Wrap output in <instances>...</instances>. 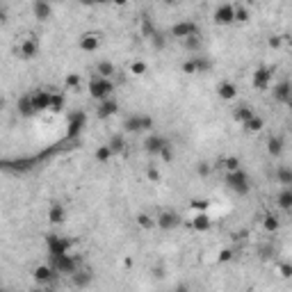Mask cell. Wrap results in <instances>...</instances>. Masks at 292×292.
Returning <instances> with one entry per match:
<instances>
[{
    "label": "cell",
    "mask_w": 292,
    "mask_h": 292,
    "mask_svg": "<svg viewBox=\"0 0 292 292\" xmlns=\"http://www.w3.org/2000/svg\"><path fill=\"white\" fill-rule=\"evenodd\" d=\"M210 226H212V219H210L206 212H197V215H194V219H192V228H194V231H199V233L210 231Z\"/></svg>",
    "instance_id": "cell-24"
},
{
    "label": "cell",
    "mask_w": 292,
    "mask_h": 292,
    "mask_svg": "<svg viewBox=\"0 0 292 292\" xmlns=\"http://www.w3.org/2000/svg\"><path fill=\"white\" fill-rule=\"evenodd\" d=\"M226 187L231 192H235L238 197H247L251 192V178L245 169H238V171L226 173Z\"/></svg>",
    "instance_id": "cell-1"
},
{
    "label": "cell",
    "mask_w": 292,
    "mask_h": 292,
    "mask_svg": "<svg viewBox=\"0 0 292 292\" xmlns=\"http://www.w3.org/2000/svg\"><path fill=\"white\" fill-rule=\"evenodd\" d=\"M91 281H94V272H91V269H78L76 274L71 276L73 288H78V290H83V288L91 286Z\"/></svg>",
    "instance_id": "cell-12"
},
{
    "label": "cell",
    "mask_w": 292,
    "mask_h": 292,
    "mask_svg": "<svg viewBox=\"0 0 292 292\" xmlns=\"http://www.w3.org/2000/svg\"><path fill=\"white\" fill-rule=\"evenodd\" d=\"M267 153L272 155V158H279V155L283 153V139H281L279 135H272V137L267 139Z\"/></svg>",
    "instance_id": "cell-27"
},
{
    "label": "cell",
    "mask_w": 292,
    "mask_h": 292,
    "mask_svg": "<svg viewBox=\"0 0 292 292\" xmlns=\"http://www.w3.org/2000/svg\"><path fill=\"white\" fill-rule=\"evenodd\" d=\"M269 46H272V48H279L281 46V39H279V37H269Z\"/></svg>",
    "instance_id": "cell-50"
},
{
    "label": "cell",
    "mask_w": 292,
    "mask_h": 292,
    "mask_svg": "<svg viewBox=\"0 0 292 292\" xmlns=\"http://www.w3.org/2000/svg\"><path fill=\"white\" fill-rule=\"evenodd\" d=\"M137 224H139L142 228H151V226H155L153 217H149V215H139V217H137Z\"/></svg>",
    "instance_id": "cell-44"
},
{
    "label": "cell",
    "mask_w": 292,
    "mask_h": 292,
    "mask_svg": "<svg viewBox=\"0 0 292 292\" xmlns=\"http://www.w3.org/2000/svg\"><path fill=\"white\" fill-rule=\"evenodd\" d=\"M139 25H142V35L146 37V39H151V37H153L155 32H158V30H155V25H153V21H151L149 16H144V18H142V23H139Z\"/></svg>",
    "instance_id": "cell-35"
},
{
    "label": "cell",
    "mask_w": 292,
    "mask_h": 292,
    "mask_svg": "<svg viewBox=\"0 0 292 292\" xmlns=\"http://www.w3.org/2000/svg\"><path fill=\"white\" fill-rule=\"evenodd\" d=\"M96 160H98V162H110V160H112V149H110V146H108V144H103V146H98V149H96Z\"/></svg>",
    "instance_id": "cell-34"
},
{
    "label": "cell",
    "mask_w": 292,
    "mask_h": 292,
    "mask_svg": "<svg viewBox=\"0 0 292 292\" xmlns=\"http://www.w3.org/2000/svg\"><path fill=\"white\" fill-rule=\"evenodd\" d=\"M272 94H274V101L288 103V98L292 96V83H290V80H281V83H276Z\"/></svg>",
    "instance_id": "cell-15"
},
{
    "label": "cell",
    "mask_w": 292,
    "mask_h": 292,
    "mask_svg": "<svg viewBox=\"0 0 292 292\" xmlns=\"http://www.w3.org/2000/svg\"><path fill=\"white\" fill-rule=\"evenodd\" d=\"M112 91H114L112 80H105L101 76H94L89 80V94L96 101H108L110 96H112Z\"/></svg>",
    "instance_id": "cell-2"
},
{
    "label": "cell",
    "mask_w": 292,
    "mask_h": 292,
    "mask_svg": "<svg viewBox=\"0 0 292 292\" xmlns=\"http://www.w3.org/2000/svg\"><path fill=\"white\" fill-rule=\"evenodd\" d=\"M173 292H190V290H187V286H178V288H176V290H173Z\"/></svg>",
    "instance_id": "cell-51"
},
{
    "label": "cell",
    "mask_w": 292,
    "mask_h": 292,
    "mask_svg": "<svg viewBox=\"0 0 292 292\" xmlns=\"http://www.w3.org/2000/svg\"><path fill=\"white\" fill-rule=\"evenodd\" d=\"M66 87H69V89H78V87H80V76H76V73L66 76Z\"/></svg>",
    "instance_id": "cell-43"
},
{
    "label": "cell",
    "mask_w": 292,
    "mask_h": 292,
    "mask_svg": "<svg viewBox=\"0 0 292 292\" xmlns=\"http://www.w3.org/2000/svg\"><path fill=\"white\" fill-rule=\"evenodd\" d=\"M253 117H256V112H253V110H251L249 105H238V108L233 110V119L240 121L242 125H245L249 119H253Z\"/></svg>",
    "instance_id": "cell-25"
},
{
    "label": "cell",
    "mask_w": 292,
    "mask_h": 292,
    "mask_svg": "<svg viewBox=\"0 0 292 292\" xmlns=\"http://www.w3.org/2000/svg\"><path fill=\"white\" fill-rule=\"evenodd\" d=\"M48 265L57 272V274H69L73 276L78 272V258L73 256H48Z\"/></svg>",
    "instance_id": "cell-3"
},
{
    "label": "cell",
    "mask_w": 292,
    "mask_h": 292,
    "mask_svg": "<svg viewBox=\"0 0 292 292\" xmlns=\"http://www.w3.org/2000/svg\"><path fill=\"white\" fill-rule=\"evenodd\" d=\"M217 94H219L221 101H235L238 98V84L226 80V83H219L217 84Z\"/></svg>",
    "instance_id": "cell-14"
},
{
    "label": "cell",
    "mask_w": 292,
    "mask_h": 292,
    "mask_svg": "<svg viewBox=\"0 0 292 292\" xmlns=\"http://www.w3.org/2000/svg\"><path fill=\"white\" fill-rule=\"evenodd\" d=\"M18 114L21 117H32V114H37V110H35V103H32V96L30 94H25V96H21L18 98Z\"/></svg>",
    "instance_id": "cell-22"
},
{
    "label": "cell",
    "mask_w": 292,
    "mask_h": 292,
    "mask_svg": "<svg viewBox=\"0 0 292 292\" xmlns=\"http://www.w3.org/2000/svg\"><path fill=\"white\" fill-rule=\"evenodd\" d=\"M281 279H292V262H279V267H276Z\"/></svg>",
    "instance_id": "cell-38"
},
{
    "label": "cell",
    "mask_w": 292,
    "mask_h": 292,
    "mask_svg": "<svg viewBox=\"0 0 292 292\" xmlns=\"http://www.w3.org/2000/svg\"><path fill=\"white\" fill-rule=\"evenodd\" d=\"M155 224H158L162 231H173L176 226H180V217L176 215V212H171V210H165V212H160V215H158Z\"/></svg>",
    "instance_id": "cell-10"
},
{
    "label": "cell",
    "mask_w": 292,
    "mask_h": 292,
    "mask_svg": "<svg viewBox=\"0 0 292 292\" xmlns=\"http://www.w3.org/2000/svg\"><path fill=\"white\" fill-rule=\"evenodd\" d=\"M262 128H265V119H262V117H258V114L253 117V119H249L245 124V130L247 132H260Z\"/></svg>",
    "instance_id": "cell-32"
},
{
    "label": "cell",
    "mask_w": 292,
    "mask_h": 292,
    "mask_svg": "<svg viewBox=\"0 0 292 292\" xmlns=\"http://www.w3.org/2000/svg\"><path fill=\"white\" fill-rule=\"evenodd\" d=\"M125 130L128 132H142V130H151L153 128V119L146 114H132L125 119Z\"/></svg>",
    "instance_id": "cell-6"
},
{
    "label": "cell",
    "mask_w": 292,
    "mask_h": 292,
    "mask_svg": "<svg viewBox=\"0 0 292 292\" xmlns=\"http://www.w3.org/2000/svg\"><path fill=\"white\" fill-rule=\"evenodd\" d=\"M64 219H66V208L60 201H53L50 208H48V221L50 224H62Z\"/></svg>",
    "instance_id": "cell-19"
},
{
    "label": "cell",
    "mask_w": 292,
    "mask_h": 292,
    "mask_svg": "<svg viewBox=\"0 0 292 292\" xmlns=\"http://www.w3.org/2000/svg\"><path fill=\"white\" fill-rule=\"evenodd\" d=\"M32 276H35L37 283H50V281L57 279V272H55V269L46 262V265H37L35 272H32Z\"/></svg>",
    "instance_id": "cell-11"
},
{
    "label": "cell",
    "mask_w": 292,
    "mask_h": 292,
    "mask_svg": "<svg viewBox=\"0 0 292 292\" xmlns=\"http://www.w3.org/2000/svg\"><path fill=\"white\" fill-rule=\"evenodd\" d=\"M276 180L283 187H292V167H279L276 169Z\"/></svg>",
    "instance_id": "cell-28"
},
{
    "label": "cell",
    "mask_w": 292,
    "mask_h": 292,
    "mask_svg": "<svg viewBox=\"0 0 292 292\" xmlns=\"http://www.w3.org/2000/svg\"><path fill=\"white\" fill-rule=\"evenodd\" d=\"M117 112H119V103L114 101V98H108V101H101L98 110H96V117H98V119H110V117Z\"/></svg>",
    "instance_id": "cell-16"
},
{
    "label": "cell",
    "mask_w": 292,
    "mask_h": 292,
    "mask_svg": "<svg viewBox=\"0 0 292 292\" xmlns=\"http://www.w3.org/2000/svg\"><path fill=\"white\" fill-rule=\"evenodd\" d=\"M108 146L112 149L114 155H117V153H124V151H125V139H124V135H112V137H110V142H108Z\"/></svg>",
    "instance_id": "cell-30"
},
{
    "label": "cell",
    "mask_w": 292,
    "mask_h": 292,
    "mask_svg": "<svg viewBox=\"0 0 292 292\" xmlns=\"http://www.w3.org/2000/svg\"><path fill=\"white\" fill-rule=\"evenodd\" d=\"M84 124H87V117H84L83 112L71 114V121H69V137H76L78 132L84 128Z\"/></svg>",
    "instance_id": "cell-21"
},
{
    "label": "cell",
    "mask_w": 292,
    "mask_h": 292,
    "mask_svg": "<svg viewBox=\"0 0 292 292\" xmlns=\"http://www.w3.org/2000/svg\"><path fill=\"white\" fill-rule=\"evenodd\" d=\"M35 292H55V290H35Z\"/></svg>",
    "instance_id": "cell-53"
},
{
    "label": "cell",
    "mask_w": 292,
    "mask_h": 292,
    "mask_svg": "<svg viewBox=\"0 0 292 292\" xmlns=\"http://www.w3.org/2000/svg\"><path fill=\"white\" fill-rule=\"evenodd\" d=\"M98 46H101V37L96 35V32H84L80 37V48H83L84 53H94V50H98Z\"/></svg>",
    "instance_id": "cell-13"
},
{
    "label": "cell",
    "mask_w": 292,
    "mask_h": 292,
    "mask_svg": "<svg viewBox=\"0 0 292 292\" xmlns=\"http://www.w3.org/2000/svg\"><path fill=\"white\" fill-rule=\"evenodd\" d=\"M197 171L201 173V176H208V173H210V165H208V162H199Z\"/></svg>",
    "instance_id": "cell-49"
},
{
    "label": "cell",
    "mask_w": 292,
    "mask_h": 292,
    "mask_svg": "<svg viewBox=\"0 0 292 292\" xmlns=\"http://www.w3.org/2000/svg\"><path fill=\"white\" fill-rule=\"evenodd\" d=\"M279 226H281V221H279V217L276 215H265L262 217V228L267 233H276L279 231Z\"/></svg>",
    "instance_id": "cell-31"
},
{
    "label": "cell",
    "mask_w": 292,
    "mask_h": 292,
    "mask_svg": "<svg viewBox=\"0 0 292 292\" xmlns=\"http://www.w3.org/2000/svg\"><path fill=\"white\" fill-rule=\"evenodd\" d=\"M194 35H201L199 32V25L194 23V21H178V23L171 25V37H176V39H187V37H194Z\"/></svg>",
    "instance_id": "cell-7"
},
{
    "label": "cell",
    "mask_w": 292,
    "mask_h": 292,
    "mask_svg": "<svg viewBox=\"0 0 292 292\" xmlns=\"http://www.w3.org/2000/svg\"><path fill=\"white\" fill-rule=\"evenodd\" d=\"M235 21H240V23H247V21H249V9H247L242 2L235 5Z\"/></svg>",
    "instance_id": "cell-37"
},
{
    "label": "cell",
    "mask_w": 292,
    "mask_h": 292,
    "mask_svg": "<svg viewBox=\"0 0 292 292\" xmlns=\"http://www.w3.org/2000/svg\"><path fill=\"white\" fill-rule=\"evenodd\" d=\"M286 105H288V108L292 110V96H290V98H288V103H286Z\"/></svg>",
    "instance_id": "cell-52"
},
{
    "label": "cell",
    "mask_w": 292,
    "mask_h": 292,
    "mask_svg": "<svg viewBox=\"0 0 292 292\" xmlns=\"http://www.w3.org/2000/svg\"><path fill=\"white\" fill-rule=\"evenodd\" d=\"M50 110H53V112L64 110V96H62V94H53V98H50Z\"/></svg>",
    "instance_id": "cell-39"
},
{
    "label": "cell",
    "mask_w": 292,
    "mask_h": 292,
    "mask_svg": "<svg viewBox=\"0 0 292 292\" xmlns=\"http://www.w3.org/2000/svg\"><path fill=\"white\" fill-rule=\"evenodd\" d=\"M212 21L217 25H231L235 23V5H219L212 14Z\"/></svg>",
    "instance_id": "cell-8"
},
{
    "label": "cell",
    "mask_w": 292,
    "mask_h": 292,
    "mask_svg": "<svg viewBox=\"0 0 292 292\" xmlns=\"http://www.w3.org/2000/svg\"><path fill=\"white\" fill-rule=\"evenodd\" d=\"M180 69H183V73H187V76H194V73H197V62H194V57L185 60Z\"/></svg>",
    "instance_id": "cell-41"
},
{
    "label": "cell",
    "mask_w": 292,
    "mask_h": 292,
    "mask_svg": "<svg viewBox=\"0 0 292 292\" xmlns=\"http://www.w3.org/2000/svg\"><path fill=\"white\" fill-rule=\"evenodd\" d=\"M146 178H149L151 183H158V180H160V173H158V169H153V167L146 169Z\"/></svg>",
    "instance_id": "cell-46"
},
{
    "label": "cell",
    "mask_w": 292,
    "mask_h": 292,
    "mask_svg": "<svg viewBox=\"0 0 292 292\" xmlns=\"http://www.w3.org/2000/svg\"><path fill=\"white\" fill-rule=\"evenodd\" d=\"M46 247L50 256H66L71 249V242L62 235H46Z\"/></svg>",
    "instance_id": "cell-4"
},
{
    "label": "cell",
    "mask_w": 292,
    "mask_h": 292,
    "mask_svg": "<svg viewBox=\"0 0 292 292\" xmlns=\"http://www.w3.org/2000/svg\"><path fill=\"white\" fill-rule=\"evenodd\" d=\"M233 260V249H221L219 251V262H228Z\"/></svg>",
    "instance_id": "cell-47"
},
{
    "label": "cell",
    "mask_w": 292,
    "mask_h": 292,
    "mask_svg": "<svg viewBox=\"0 0 292 292\" xmlns=\"http://www.w3.org/2000/svg\"><path fill=\"white\" fill-rule=\"evenodd\" d=\"M32 14H35L39 21H48V18L53 16V7H50V2H46V0H37V2H32Z\"/></svg>",
    "instance_id": "cell-20"
},
{
    "label": "cell",
    "mask_w": 292,
    "mask_h": 292,
    "mask_svg": "<svg viewBox=\"0 0 292 292\" xmlns=\"http://www.w3.org/2000/svg\"><path fill=\"white\" fill-rule=\"evenodd\" d=\"M160 158H162V160H165V162H171V160H173V151H171V144H169L167 149L162 151V153H160Z\"/></svg>",
    "instance_id": "cell-48"
},
{
    "label": "cell",
    "mask_w": 292,
    "mask_h": 292,
    "mask_svg": "<svg viewBox=\"0 0 292 292\" xmlns=\"http://www.w3.org/2000/svg\"><path fill=\"white\" fill-rule=\"evenodd\" d=\"M192 208L197 210V212H206V208H208V201H206V199H194V201H192Z\"/></svg>",
    "instance_id": "cell-45"
},
{
    "label": "cell",
    "mask_w": 292,
    "mask_h": 292,
    "mask_svg": "<svg viewBox=\"0 0 292 292\" xmlns=\"http://www.w3.org/2000/svg\"><path fill=\"white\" fill-rule=\"evenodd\" d=\"M224 167L228 169V173H231V171H238V169H242V167H240V160H238V158H226V160H224Z\"/></svg>",
    "instance_id": "cell-42"
},
{
    "label": "cell",
    "mask_w": 292,
    "mask_h": 292,
    "mask_svg": "<svg viewBox=\"0 0 292 292\" xmlns=\"http://www.w3.org/2000/svg\"><path fill=\"white\" fill-rule=\"evenodd\" d=\"M276 206L286 212H292V187H283L276 197Z\"/></svg>",
    "instance_id": "cell-23"
},
{
    "label": "cell",
    "mask_w": 292,
    "mask_h": 292,
    "mask_svg": "<svg viewBox=\"0 0 292 292\" xmlns=\"http://www.w3.org/2000/svg\"><path fill=\"white\" fill-rule=\"evenodd\" d=\"M130 73L132 76H146V73H149V64H146V62H142V60H137V62H132L130 64Z\"/></svg>",
    "instance_id": "cell-36"
},
{
    "label": "cell",
    "mask_w": 292,
    "mask_h": 292,
    "mask_svg": "<svg viewBox=\"0 0 292 292\" xmlns=\"http://www.w3.org/2000/svg\"><path fill=\"white\" fill-rule=\"evenodd\" d=\"M183 46L187 48L190 53H201V46H203L201 35H194V37H187V39H183Z\"/></svg>",
    "instance_id": "cell-29"
},
{
    "label": "cell",
    "mask_w": 292,
    "mask_h": 292,
    "mask_svg": "<svg viewBox=\"0 0 292 292\" xmlns=\"http://www.w3.org/2000/svg\"><path fill=\"white\" fill-rule=\"evenodd\" d=\"M32 96V103H35V110L37 112H43V110H50V98H53V94H48V91L43 89H37Z\"/></svg>",
    "instance_id": "cell-17"
},
{
    "label": "cell",
    "mask_w": 292,
    "mask_h": 292,
    "mask_svg": "<svg viewBox=\"0 0 292 292\" xmlns=\"http://www.w3.org/2000/svg\"><path fill=\"white\" fill-rule=\"evenodd\" d=\"M114 73H117V66H114L110 60H103V62L96 64V76H101V78H105V80H110Z\"/></svg>",
    "instance_id": "cell-26"
},
{
    "label": "cell",
    "mask_w": 292,
    "mask_h": 292,
    "mask_svg": "<svg viewBox=\"0 0 292 292\" xmlns=\"http://www.w3.org/2000/svg\"><path fill=\"white\" fill-rule=\"evenodd\" d=\"M251 83H253V87H256L258 91L269 89V84H272V71H269L267 66H258L256 71H253Z\"/></svg>",
    "instance_id": "cell-9"
},
{
    "label": "cell",
    "mask_w": 292,
    "mask_h": 292,
    "mask_svg": "<svg viewBox=\"0 0 292 292\" xmlns=\"http://www.w3.org/2000/svg\"><path fill=\"white\" fill-rule=\"evenodd\" d=\"M194 62H197V73H208L212 69V62L206 55H194Z\"/></svg>",
    "instance_id": "cell-33"
},
{
    "label": "cell",
    "mask_w": 292,
    "mask_h": 292,
    "mask_svg": "<svg viewBox=\"0 0 292 292\" xmlns=\"http://www.w3.org/2000/svg\"><path fill=\"white\" fill-rule=\"evenodd\" d=\"M167 146H169V139H165L162 135H158V132H149L146 139H144V151L149 155H160Z\"/></svg>",
    "instance_id": "cell-5"
},
{
    "label": "cell",
    "mask_w": 292,
    "mask_h": 292,
    "mask_svg": "<svg viewBox=\"0 0 292 292\" xmlns=\"http://www.w3.org/2000/svg\"><path fill=\"white\" fill-rule=\"evenodd\" d=\"M149 42H151V43H153V46H155V48H158V50H162V48L167 46V39H165V37H162V32H155V35H153V37H151Z\"/></svg>",
    "instance_id": "cell-40"
},
{
    "label": "cell",
    "mask_w": 292,
    "mask_h": 292,
    "mask_svg": "<svg viewBox=\"0 0 292 292\" xmlns=\"http://www.w3.org/2000/svg\"><path fill=\"white\" fill-rule=\"evenodd\" d=\"M37 55H39V42L32 39V37L23 39V42H21V57H23V60H32Z\"/></svg>",
    "instance_id": "cell-18"
}]
</instances>
